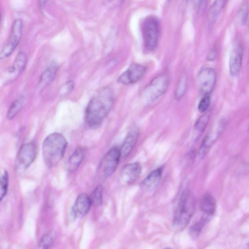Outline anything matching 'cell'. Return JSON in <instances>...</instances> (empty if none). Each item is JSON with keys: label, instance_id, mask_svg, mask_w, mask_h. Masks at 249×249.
Here are the masks:
<instances>
[{"label": "cell", "instance_id": "obj_31", "mask_svg": "<svg viewBox=\"0 0 249 249\" xmlns=\"http://www.w3.org/2000/svg\"><path fill=\"white\" fill-rule=\"evenodd\" d=\"M216 52L214 49L212 50L209 53L207 56V59L209 61H213L214 60L216 57Z\"/></svg>", "mask_w": 249, "mask_h": 249}, {"label": "cell", "instance_id": "obj_20", "mask_svg": "<svg viewBox=\"0 0 249 249\" xmlns=\"http://www.w3.org/2000/svg\"><path fill=\"white\" fill-rule=\"evenodd\" d=\"M226 0H218L214 1L211 5L208 13V20L210 23L214 22L224 8Z\"/></svg>", "mask_w": 249, "mask_h": 249}, {"label": "cell", "instance_id": "obj_24", "mask_svg": "<svg viewBox=\"0 0 249 249\" xmlns=\"http://www.w3.org/2000/svg\"><path fill=\"white\" fill-rule=\"evenodd\" d=\"M23 98L21 97L15 100L10 105L7 114V118L9 120L13 119L20 110L23 103Z\"/></svg>", "mask_w": 249, "mask_h": 249}, {"label": "cell", "instance_id": "obj_1", "mask_svg": "<svg viewBox=\"0 0 249 249\" xmlns=\"http://www.w3.org/2000/svg\"><path fill=\"white\" fill-rule=\"evenodd\" d=\"M114 101V92L111 88L105 87L98 90L87 107V123L92 127L99 125L110 111Z\"/></svg>", "mask_w": 249, "mask_h": 249}, {"label": "cell", "instance_id": "obj_5", "mask_svg": "<svg viewBox=\"0 0 249 249\" xmlns=\"http://www.w3.org/2000/svg\"><path fill=\"white\" fill-rule=\"evenodd\" d=\"M168 85V78L165 74L155 77L143 90V98L148 103L154 102L165 92Z\"/></svg>", "mask_w": 249, "mask_h": 249}, {"label": "cell", "instance_id": "obj_30", "mask_svg": "<svg viewBox=\"0 0 249 249\" xmlns=\"http://www.w3.org/2000/svg\"><path fill=\"white\" fill-rule=\"evenodd\" d=\"M75 83L73 80H69L67 81L62 87L60 89V93L62 95H67L71 93L74 89Z\"/></svg>", "mask_w": 249, "mask_h": 249}, {"label": "cell", "instance_id": "obj_32", "mask_svg": "<svg viewBox=\"0 0 249 249\" xmlns=\"http://www.w3.org/2000/svg\"><path fill=\"white\" fill-rule=\"evenodd\" d=\"M170 249V248H166V249Z\"/></svg>", "mask_w": 249, "mask_h": 249}, {"label": "cell", "instance_id": "obj_9", "mask_svg": "<svg viewBox=\"0 0 249 249\" xmlns=\"http://www.w3.org/2000/svg\"><path fill=\"white\" fill-rule=\"evenodd\" d=\"M216 80V73L213 69L206 67L199 71L196 81L200 92L203 95H209L212 92Z\"/></svg>", "mask_w": 249, "mask_h": 249}, {"label": "cell", "instance_id": "obj_29", "mask_svg": "<svg viewBox=\"0 0 249 249\" xmlns=\"http://www.w3.org/2000/svg\"><path fill=\"white\" fill-rule=\"evenodd\" d=\"M210 103L211 98L210 95H204L198 104V111L201 113H205L210 106Z\"/></svg>", "mask_w": 249, "mask_h": 249}, {"label": "cell", "instance_id": "obj_26", "mask_svg": "<svg viewBox=\"0 0 249 249\" xmlns=\"http://www.w3.org/2000/svg\"><path fill=\"white\" fill-rule=\"evenodd\" d=\"M103 186L99 184L96 187L92 192L90 200L91 204L95 206H99L103 201Z\"/></svg>", "mask_w": 249, "mask_h": 249}, {"label": "cell", "instance_id": "obj_2", "mask_svg": "<svg viewBox=\"0 0 249 249\" xmlns=\"http://www.w3.org/2000/svg\"><path fill=\"white\" fill-rule=\"evenodd\" d=\"M67 146V142L61 134L54 133L48 135L42 144V154L44 162L52 168L63 158Z\"/></svg>", "mask_w": 249, "mask_h": 249}, {"label": "cell", "instance_id": "obj_25", "mask_svg": "<svg viewBox=\"0 0 249 249\" xmlns=\"http://www.w3.org/2000/svg\"><path fill=\"white\" fill-rule=\"evenodd\" d=\"M187 87V76L184 72L180 78L176 90L175 92V98L178 100L184 95Z\"/></svg>", "mask_w": 249, "mask_h": 249}, {"label": "cell", "instance_id": "obj_13", "mask_svg": "<svg viewBox=\"0 0 249 249\" xmlns=\"http://www.w3.org/2000/svg\"><path fill=\"white\" fill-rule=\"evenodd\" d=\"M142 172V166L138 162L128 163L123 167L121 171L122 181L126 184L135 181Z\"/></svg>", "mask_w": 249, "mask_h": 249}, {"label": "cell", "instance_id": "obj_27", "mask_svg": "<svg viewBox=\"0 0 249 249\" xmlns=\"http://www.w3.org/2000/svg\"><path fill=\"white\" fill-rule=\"evenodd\" d=\"M8 187V174L4 171L0 178V198L1 200L5 196Z\"/></svg>", "mask_w": 249, "mask_h": 249}, {"label": "cell", "instance_id": "obj_17", "mask_svg": "<svg viewBox=\"0 0 249 249\" xmlns=\"http://www.w3.org/2000/svg\"><path fill=\"white\" fill-rule=\"evenodd\" d=\"M216 204L214 198L210 194L204 195L200 201V208L203 214L212 217L216 210Z\"/></svg>", "mask_w": 249, "mask_h": 249}, {"label": "cell", "instance_id": "obj_8", "mask_svg": "<svg viewBox=\"0 0 249 249\" xmlns=\"http://www.w3.org/2000/svg\"><path fill=\"white\" fill-rule=\"evenodd\" d=\"M225 124L224 121L218 122L205 136L198 150V155L200 159L205 157L211 147L221 135L225 128Z\"/></svg>", "mask_w": 249, "mask_h": 249}, {"label": "cell", "instance_id": "obj_11", "mask_svg": "<svg viewBox=\"0 0 249 249\" xmlns=\"http://www.w3.org/2000/svg\"><path fill=\"white\" fill-rule=\"evenodd\" d=\"M146 71V68L138 63L132 64L118 78V82L124 85H129L139 81Z\"/></svg>", "mask_w": 249, "mask_h": 249}, {"label": "cell", "instance_id": "obj_10", "mask_svg": "<svg viewBox=\"0 0 249 249\" xmlns=\"http://www.w3.org/2000/svg\"><path fill=\"white\" fill-rule=\"evenodd\" d=\"M121 160L120 149L114 146L106 153L103 162V174L105 178L111 176L116 171Z\"/></svg>", "mask_w": 249, "mask_h": 249}, {"label": "cell", "instance_id": "obj_18", "mask_svg": "<svg viewBox=\"0 0 249 249\" xmlns=\"http://www.w3.org/2000/svg\"><path fill=\"white\" fill-rule=\"evenodd\" d=\"M162 170V167H160L150 173L142 181V187L148 190L155 188L160 182Z\"/></svg>", "mask_w": 249, "mask_h": 249}, {"label": "cell", "instance_id": "obj_4", "mask_svg": "<svg viewBox=\"0 0 249 249\" xmlns=\"http://www.w3.org/2000/svg\"><path fill=\"white\" fill-rule=\"evenodd\" d=\"M160 32V22L153 16L146 17L142 22V32L145 48L154 50L157 46Z\"/></svg>", "mask_w": 249, "mask_h": 249}, {"label": "cell", "instance_id": "obj_14", "mask_svg": "<svg viewBox=\"0 0 249 249\" xmlns=\"http://www.w3.org/2000/svg\"><path fill=\"white\" fill-rule=\"evenodd\" d=\"M139 136V130L136 127L132 128L128 133L120 149L121 160L127 158L131 153L137 142Z\"/></svg>", "mask_w": 249, "mask_h": 249}, {"label": "cell", "instance_id": "obj_28", "mask_svg": "<svg viewBox=\"0 0 249 249\" xmlns=\"http://www.w3.org/2000/svg\"><path fill=\"white\" fill-rule=\"evenodd\" d=\"M54 236L51 233L45 234L41 238L39 246L41 249H49L53 243Z\"/></svg>", "mask_w": 249, "mask_h": 249}, {"label": "cell", "instance_id": "obj_21", "mask_svg": "<svg viewBox=\"0 0 249 249\" xmlns=\"http://www.w3.org/2000/svg\"><path fill=\"white\" fill-rule=\"evenodd\" d=\"M57 71V66L55 64L48 67L41 74L39 85L41 87L47 86L54 79Z\"/></svg>", "mask_w": 249, "mask_h": 249}, {"label": "cell", "instance_id": "obj_16", "mask_svg": "<svg viewBox=\"0 0 249 249\" xmlns=\"http://www.w3.org/2000/svg\"><path fill=\"white\" fill-rule=\"evenodd\" d=\"M243 59V49L238 45L232 51L229 59V71L232 76L237 75L241 70Z\"/></svg>", "mask_w": 249, "mask_h": 249}, {"label": "cell", "instance_id": "obj_22", "mask_svg": "<svg viewBox=\"0 0 249 249\" xmlns=\"http://www.w3.org/2000/svg\"><path fill=\"white\" fill-rule=\"evenodd\" d=\"M85 156L83 150L78 148L70 156L68 163L69 171H73L77 169L83 161Z\"/></svg>", "mask_w": 249, "mask_h": 249}, {"label": "cell", "instance_id": "obj_15", "mask_svg": "<svg viewBox=\"0 0 249 249\" xmlns=\"http://www.w3.org/2000/svg\"><path fill=\"white\" fill-rule=\"evenodd\" d=\"M91 204L90 197L84 193L80 194L73 207L74 215L78 217L84 216L89 212Z\"/></svg>", "mask_w": 249, "mask_h": 249}, {"label": "cell", "instance_id": "obj_6", "mask_svg": "<svg viewBox=\"0 0 249 249\" xmlns=\"http://www.w3.org/2000/svg\"><path fill=\"white\" fill-rule=\"evenodd\" d=\"M23 28L21 19H16L13 23L8 41L3 47L0 53V59L8 57L13 52L20 41Z\"/></svg>", "mask_w": 249, "mask_h": 249}, {"label": "cell", "instance_id": "obj_7", "mask_svg": "<svg viewBox=\"0 0 249 249\" xmlns=\"http://www.w3.org/2000/svg\"><path fill=\"white\" fill-rule=\"evenodd\" d=\"M36 153V147L34 143L30 142L22 145L16 157V169L20 171L28 168L34 161Z\"/></svg>", "mask_w": 249, "mask_h": 249}, {"label": "cell", "instance_id": "obj_19", "mask_svg": "<svg viewBox=\"0 0 249 249\" xmlns=\"http://www.w3.org/2000/svg\"><path fill=\"white\" fill-rule=\"evenodd\" d=\"M211 112L209 111L206 112L196 121L192 133V139L194 142L197 141L201 136L208 124Z\"/></svg>", "mask_w": 249, "mask_h": 249}, {"label": "cell", "instance_id": "obj_12", "mask_svg": "<svg viewBox=\"0 0 249 249\" xmlns=\"http://www.w3.org/2000/svg\"><path fill=\"white\" fill-rule=\"evenodd\" d=\"M27 63V56L25 53L20 51L17 54L13 65L9 67L5 73L7 82L15 80L24 71Z\"/></svg>", "mask_w": 249, "mask_h": 249}, {"label": "cell", "instance_id": "obj_3", "mask_svg": "<svg viewBox=\"0 0 249 249\" xmlns=\"http://www.w3.org/2000/svg\"><path fill=\"white\" fill-rule=\"evenodd\" d=\"M195 209V199L188 190L182 193L175 210L172 227L176 231L183 230L189 223Z\"/></svg>", "mask_w": 249, "mask_h": 249}, {"label": "cell", "instance_id": "obj_23", "mask_svg": "<svg viewBox=\"0 0 249 249\" xmlns=\"http://www.w3.org/2000/svg\"><path fill=\"white\" fill-rule=\"evenodd\" d=\"M211 218L212 217L203 214L200 219L190 227L189 233L191 237L194 238L197 237L204 226L209 222Z\"/></svg>", "mask_w": 249, "mask_h": 249}]
</instances>
